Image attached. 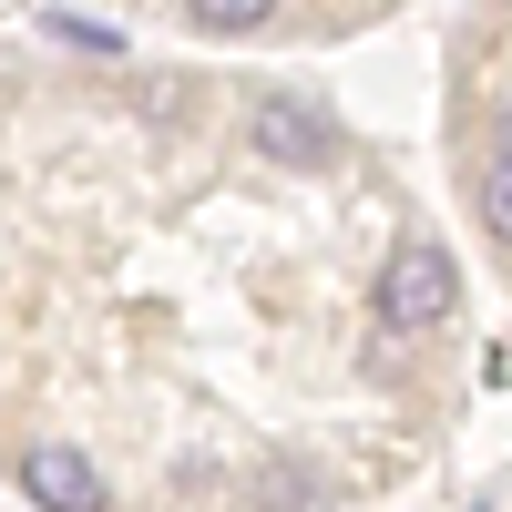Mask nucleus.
Segmentation results:
<instances>
[{
  "mask_svg": "<svg viewBox=\"0 0 512 512\" xmlns=\"http://www.w3.org/2000/svg\"><path fill=\"white\" fill-rule=\"evenodd\" d=\"M267 11H277V0H185V21H195V31H256Z\"/></svg>",
  "mask_w": 512,
  "mask_h": 512,
  "instance_id": "39448f33",
  "label": "nucleus"
},
{
  "mask_svg": "<svg viewBox=\"0 0 512 512\" xmlns=\"http://www.w3.org/2000/svg\"><path fill=\"white\" fill-rule=\"evenodd\" d=\"M451 297H461L451 246L400 236V246H390V267H379V328H390V338H420V328H441V318H451Z\"/></svg>",
  "mask_w": 512,
  "mask_h": 512,
  "instance_id": "f257e3e1",
  "label": "nucleus"
},
{
  "mask_svg": "<svg viewBox=\"0 0 512 512\" xmlns=\"http://www.w3.org/2000/svg\"><path fill=\"white\" fill-rule=\"evenodd\" d=\"M502 164H512V113H502Z\"/></svg>",
  "mask_w": 512,
  "mask_h": 512,
  "instance_id": "0eeeda50",
  "label": "nucleus"
},
{
  "mask_svg": "<svg viewBox=\"0 0 512 512\" xmlns=\"http://www.w3.org/2000/svg\"><path fill=\"white\" fill-rule=\"evenodd\" d=\"M21 492L41 512H103V461H82L72 441H31L21 451Z\"/></svg>",
  "mask_w": 512,
  "mask_h": 512,
  "instance_id": "7ed1b4c3",
  "label": "nucleus"
},
{
  "mask_svg": "<svg viewBox=\"0 0 512 512\" xmlns=\"http://www.w3.org/2000/svg\"><path fill=\"white\" fill-rule=\"evenodd\" d=\"M185 103H195V82H175V72L144 82V113H185Z\"/></svg>",
  "mask_w": 512,
  "mask_h": 512,
  "instance_id": "423d86ee",
  "label": "nucleus"
},
{
  "mask_svg": "<svg viewBox=\"0 0 512 512\" xmlns=\"http://www.w3.org/2000/svg\"><path fill=\"white\" fill-rule=\"evenodd\" d=\"M472 216L492 226V246H512V164H502V154L482 164V185H472Z\"/></svg>",
  "mask_w": 512,
  "mask_h": 512,
  "instance_id": "20e7f679",
  "label": "nucleus"
},
{
  "mask_svg": "<svg viewBox=\"0 0 512 512\" xmlns=\"http://www.w3.org/2000/svg\"><path fill=\"white\" fill-rule=\"evenodd\" d=\"M246 134H256V154L297 164V175H328V164H338V123L308 93H256L246 103Z\"/></svg>",
  "mask_w": 512,
  "mask_h": 512,
  "instance_id": "f03ea898",
  "label": "nucleus"
}]
</instances>
